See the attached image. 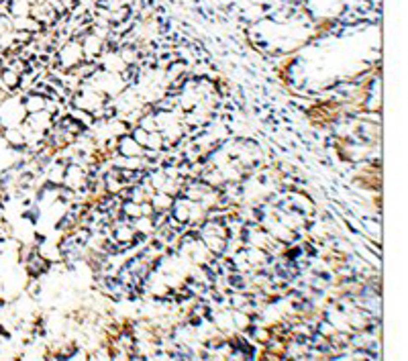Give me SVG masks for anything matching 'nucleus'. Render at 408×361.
I'll use <instances>...</instances> for the list:
<instances>
[{
	"instance_id": "1",
	"label": "nucleus",
	"mask_w": 408,
	"mask_h": 361,
	"mask_svg": "<svg viewBox=\"0 0 408 361\" xmlns=\"http://www.w3.org/2000/svg\"><path fill=\"white\" fill-rule=\"evenodd\" d=\"M27 118V112H25V107H23V98L19 96H6L0 104V123H2L4 129H12V127H19L25 123Z\"/></svg>"
},
{
	"instance_id": "3",
	"label": "nucleus",
	"mask_w": 408,
	"mask_h": 361,
	"mask_svg": "<svg viewBox=\"0 0 408 361\" xmlns=\"http://www.w3.org/2000/svg\"><path fill=\"white\" fill-rule=\"evenodd\" d=\"M116 153L123 157H145V149L131 137V133L116 141Z\"/></svg>"
},
{
	"instance_id": "5",
	"label": "nucleus",
	"mask_w": 408,
	"mask_h": 361,
	"mask_svg": "<svg viewBox=\"0 0 408 361\" xmlns=\"http://www.w3.org/2000/svg\"><path fill=\"white\" fill-rule=\"evenodd\" d=\"M131 222H133V229L137 231V235H141V237H153L155 235L153 217H139V218H135Z\"/></svg>"
},
{
	"instance_id": "4",
	"label": "nucleus",
	"mask_w": 408,
	"mask_h": 361,
	"mask_svg": "<svg viewBox=\"0 0 408 361\" xmlns=\"http://www.w3.org/2000/svg\"><path fill=\"white\" fill-rule=\"evenodd\" d=\"M174 196H170V194H165V192H155L153 196H151V206H153L155 213H170L172 210V204H174Z\"/></svg>"
},
{
	"instance_id": "2",
	"label": "nucleus",
	"mask_w": 408,
	"mask_h": 361,
	"mask_svg": "<svg viewBox=\"0 0 408 361\" xmlns=\"http://www.w3.org/2000/svg\"><path fill=\"white\" fill-rule=\"evenodd\" d=\"M57 59H59V64H62L64 70H74L75 66H80V64H82V59H84L82 45H80V43H75V41L66 43L64 47H62V51H59Z\"/></svg>"
},
{
	"instance_id": "8",
	"label": "nucleus",
	"mask_w": 408,
	"mask_h": 361,
	"mask_svg": "<svg viewBox=\"0 0 408 361\" xmlns=\"http://www.w3.org/2000/svg\"><path fill=\"white\" fill-rule=\"evenodd\" d=\"M155 215V210L153 206H151V202H143L141 204V217H153Z\"/></svg>"
},
{
	"instance_id": "7",
	"label": "nucleus",
	"mask_w": 408,
	"mask_h": 361,
	"mask_svg": "<svg viewBox=\"0 0 408 361\" xmlns=\"http://www.w3.org/2000/svg\"><path fill=\"white\" fill-rule=\"evenodd\" d=\"M102 37H98V35H88L86 39H84V43H82V51H84V55H98V53H102Z\"/></svg>"
},
{
	"instance_id": "6",
	"label": "nucleus",
	"mask_w": 408,
	"mask_h": 361,
	"mask_svg": "<svg viewBox=\"0 0 408 361\" xmlns=\"http://www.w3.org/2000/svg\"><path fill=\"white\" fill-rule=\"evenodd\" d=\"M118 213H120V217L127 218V220H135V218L141 217V204L133 202V200H120Z\"/></svg>"
}]
</instances>
